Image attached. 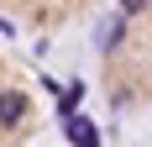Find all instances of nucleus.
<instances>
[{"label":"nucleus","instance_id":"2","mask_svg":"<svg viewBox=\"0 0 152 147\" xmlns=\"http://www.w3.org/2000/svg\"><path fill=\"white\" fill-rule=\"evenodd\" d=\"M68 137H74L79 147H94V142H100V132H94V121H84V116H68Z\"/></svg>","mask_w":152,"mask_h":147},{"label":"nucleus","instance_id":"3","mask_svg":"<svg viewBox=\"0 0 152 147\" xmlns=\"http://www.w3.org/2000/svg\"><path fill=\"white\" fill-rule=\"evenodd\" d=\"M121 5H126V11H142V5H147V0H121Z\"/></svg>","mask_w":152,"mask_h":147},{"label":"nucleus","instance_id":"1","mask_svg":"<svg viewBox=\"0 0 152 147\" xmlns=\"http://www.w3.org/2000/svg\"><path fill=\"white\" fill-rule=\"evenodd\" d=\"M21 110H26V100H21L16 89H5V95H0V126H16Z\"/></svg>","mask_w":152,"mask_h":147}]
</instances>
